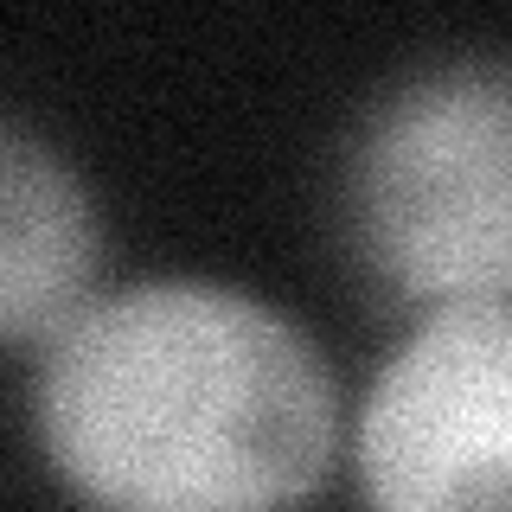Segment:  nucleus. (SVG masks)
<instances>
[{
  "instance_id": "1",
  "label": "nucleus",
  "mask_w": 512,
  "mask_h": 512,
  "mask_svg": "<svg viewBox=\"0 0 512 512\" xmlns=\"http://www.w3.org/2000/svg\"><path fill=\"white\" fill-rule=\"evenodd\" d=\"M39 442L96 512H288L333 461L327 359L212 282L90 301L45 346Z\"/></svg>"
},
{
  "instance_id": "2",
  "label": "nucleus",
  "mask_w": 512,
  "mask_h": 512,
  "mask_svg": "<svg viewBox=\"0 0 512 512\" xmlns=\"http://www.w3.org/2000/svg\"><path fill=\"white\" fill-rule=\"evenodd\" d=\"M359 250L429 308H512V64L416 77L372 116L352 167Z\"/></svg>"
},
{
  "instance_id": "3",
  "label": "nucleus",
  "mask_w": 512,
  "mask_h": 512,
  "mask_svg": "<svg viewBox=\"0 0 512 512\" xmlns=\"http://www.w3.org/2000/svg\"><path fill=\"white\" fill-rule=\"evenodd\" d=\"M372 512H512V308H436L359 416Z\"/></svg>"
},
{
  "instance_id": "4",
  "label": "nucleus",
  "mask_w": 512,
  "mask_h": 512,
  "mask_svg": "<svg viewBox=\"0 0 512 512\" xmlns=\"http://www.w3.org/2000/svg\"><path fill=\"white\" fill-rule=\"evenodd\" d=\"M103 231L77 173L32 135L0 128V340L52 346L90 308Z\"/></svg>"
}]
</instances>
